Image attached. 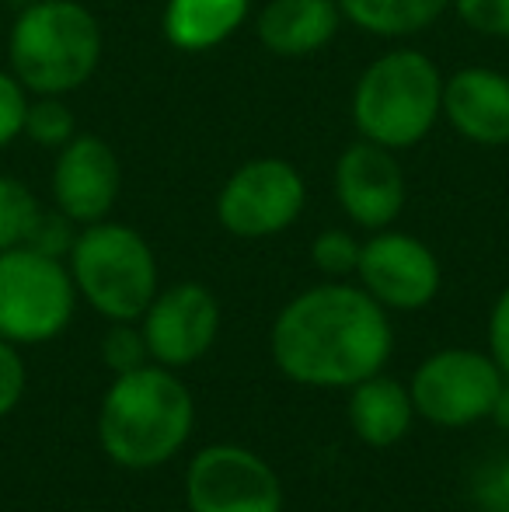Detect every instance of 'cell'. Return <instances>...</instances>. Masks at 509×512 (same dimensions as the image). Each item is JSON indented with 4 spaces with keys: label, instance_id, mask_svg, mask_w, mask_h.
<instances>
[{
    "label": "cell",
    "instance_id": "obj_1",
    "mask_svg": "<svg viewBox=\"0 0 509 512\" xmlns=\"http://www.w3.org/2000/svg\"><path fill=\"white\" fill-rule=\"evenodd\" d=\"M391 352V324L367 290L328 283L300 293L272 328V356L307 387H356Z\"/></svg>",
    "mask_w": 509,
    "mask_h": 512
},
{
    "label": "cell",
    "instance_id": "obj_2",
    "mask_svg": "<svg viewBox=\"0 0 509 512\" xmlns=\"http://www.w3.org/2000/svg\"><path fill=\"white\" fill-rule=\"evenodd\" d=\"M192 398L168 370L140 366L109 387L98 415V439L123 467H157L182 450L192 432Z\"/></svg>",
    "mask_w": 509,
    "mask_h": 512
},
{
    "label": "cell",
    "instance_id": "obj_3",
    "mask_svg": "<svg viewBox=\"0 0 509 512\" xmlns=\"http://www.w3.org/2000/svg\"><path fill=\"white\" fill-rule=\"evenodd\" d=\"M102 60L98 21L74 0H39L11 28V67L32 95H67Z\"/></svg>",
    "mask_w": 509,
    "mask_h": 512
},
{
    "label": "cell",
    "instance_id": "obj_4",
    "mask_svg": "<svg viewBox=\"0 0 509 512\" xmlns=\"http://www.w3.org/2000/svg\"><path fill=\"white\" fill-rule=\"evenodd\" d=\"M443 112V77L415 49L387 53L370 63L353 95V119L363 140L387 150L419 143Z\"/></svg>",
    "mask_w": 509,
    "mask_h": 512
},
{
    "label": "cell",
    "instance_id": "obj_5",
    "mask_svg": "<svg viewBox=\"0 0 509 512\" xmlns=\"http://www.w3.org/2000/svg\"><path fill=\"white\" fill-rule=\"evenodd\" d=\"M74 283L98 314L112 321H136L157 297V265L147 241L123 223H88L77 234Z\"/></svg>",
    "mask_w": 509,
    "mask_h": 512
},
{
    "label": "cell",
    "instance_id": "obj_6",
    "mask_svg": "<svg viewBox=\"0 0 509 512\" xmlns=\"http://www.w3.org/2000/svg\"><path fill=\"white\" fill-rule=\"evenodd\" d=\"M74 314V279L42 251L18 244L0 251V335L11 342H46Z\"/></svg>",
    "mask_w": 509,
    "mask_h": 512
},
{
    "label": "cell",
    "instance_id": "obj_7",
    "mask_svg": "<svg viewBox=\"0 0 509 512\" xmlns=\"http://www.w3.org/2000/svg\"><path fill=\"white\" fill-rule=\"evenodd\" d=\"M503 391L496 359L471 349H447L429 356L412 380V405L436 425H471L489 418Z\"/></svg>",
    "mask_w": 509,
    "mask_h": 512
},
{
    "label": "cell",
    "instance_id": "obj_8",
    "mask_svg": "<svg viewBox=\"0 0 509 512\" xmlns=\"http://www.w3.org/2000/svg\"><path fill=\"white\" fill-rule=\"evenodd\" d=\"M192 512H283L276 471L241 446H206L185 474Z\"/></svg>",
    "mask_w": 509,
    "mask_h": 512
},
{
    "label": "cell",
    "instance_id": "obj_9",
    "mask_svg": "<svg viewBox=\"0 0 509 512\" xmlns=\"http://www.w3.org/2000/svg\"><path fill=\"white\" fill-rule=\"evenodd\" d=\"M304 209L297 168L276 157L248 161L231 175L217 199V216L238 237H269L286 230Z\"/></svg>",
    "mask_w": 509,
    "mask_h": 512
},
{
    "label": "cell",
    "instance_id": "obj_10",
    "mask_svg": "<svg viewBox=\"0 0 509 512\" xmlns=\"http://www.w3.org/2000/svg\"><path fill=\"white\" fill-rule=\"evenodd\" d=\"M220 328V307L199 283H178L150 300L143 338L147 352L164 366H189L213 345Z\"/></svg>",
    "mask_w": 509,
    "mask_h": 512
},
{
    "label": "cell",
    "instance_id": "obj_11",
    "mask_svg": "<svg viewBox=\"0 0 509 512\" xmlns=\"http://www.w3.org/2000/svg\"><path fill=\"white\" fill-rule=\"evenodd\" d=\"M360 279L381 307H426L440 290V265L433 251L408 234H377L360 251Z\"/></svg>",
    "mask_w": 509,
    "mask_h": 512
},
{
    "label": "cell",
    "instance_id": "obj_12",
    "mask_svg": "<svg viewBox=\"0 0 509 512\" xmlns=\"http://www.w3.org/2000/svg\"><path fill=\"white\" fill-rule=\"evenodd\" d=\"M339 203L360 227H387L405 206V178L394 154L374 140L353 143L335 164Z\"/></svg>",
    "mask_w": 509,
    "mask_h": 512
},
{
    "label": "cell",
    "instance_id": "obj_13",
    "mask_svg": "<svg viewBox=\"0 0 509 512\" xmlns=\"http://www.w3.org/2000/svg\"><path fill=\"white\" fill-rule=\"evenodd\" d=\"M53 196L63 216L98 223L119 196V161L98 136H74L63 143L53 168Z\"/></svg>",
    "mask_w": 509,
    "mask_h": 512
},
{
    "label": "cell",
    "instance_id": "obj_14",
    "mask_svg": "<svg viewBox=\"0 0 509 512\" xmlns=\"http://www.w3.org/2000/svg\"><path fill=\"white\" fill-rule=\"evenodd\" d=\"M443 115L471 143H509V77L485 67L457 70L443 84Z\"/></svg>",
    "mask_w": 509,
    "mask_h": 512
},
{
    "label": "cell",
    "instance_id": "obj_15",
    "mask_svg": "<svg viewBox=\"0 0 509 512\" xmlns=\"http://www.w3.org/2000/svg\"><path fill=\"white\" fill-rule=\"evenodd\" d=\"M339 28V0H269L258 14V39L276 56H307Z\"/></svg>",
    "mask_w": 509,
    "mask_h": 512
},
{
    "label": "cell",
    "instance_id": "obj_16",
    "mask_svg": "<svg viewBox=\"0 0 509 512\" xmlns=\"http://www.w3.org/2000/svg\"><path fill=\"white\" fill-rule=\"evenodd\" d=\"M412 394L401 384L387 377H367L353 387V401H349V418L353 429L363 443L370 446H391L412 425Z\"/></svg>",
    "mask_w": 509,
    "mask_h": 512
},
{
    "label": "cell",
    "instance_id": "obj_17",
    "mask_svg": "<svg viewBox=\"0 0 509 512\" xmlns=\"http://www.w3.org/2000/svg\"><path fill=\"white\" fill-rule=\"evenodd\" d=\"M248 18V0H168L164 35L178 49H213Z\"/></svg>",
    "mask_w": 509,
    "mask_h": 512
},
{
    "label": "cell",
    "instance_id": "obj_18",
    "mask_svg": "<svg viewBox=\"0 0 509 512\" xmlns=\"http://www.w3.org/2000/svg\"><path fill=\"white\" fill-rule=\"evenodd\" d=\"M447 4L450 0H339V11L367 32L401 39L433 25Z\"/></svg>",
    "mask_w": 509,
    "mask_h": 512
},
{
    "label": "cell",
    "instance_id": "obj_19",
    "mask_svg": "<svg viewBox=\"0 0 509 512\" xmlns=\"http://www.w3.org/2000/svg\"><path fill=\"white\" fill-rule=\"evenodd\" d=\"M39 213L42 209L25 185L0 175V251L25 244Z\"/></svg>",
    "mask_w": 509,
    "mask_h": 512
},
{
    "label": "cell",
    "instance_id": "obj_20",
    "mask_svg": "<svg viewBox=\"0 0 509 512\" xmlns=\"http://www.w3.org/2000/svg\"><path fill=\"white\" fill-rule=\"evenodd\" d=\"M25 133L39 147H63L74 140V112L60 102V95H39V102L28 105Z\"/></svg>",
    "mask_w": 509,
    "mask_h": 512
},
{
    "label": "cell",
    "instance_id": "obj_21",
    "mask_svg": "<svg viewBox=\"0 0 509 512\" xmlns=\"http://www.w3.org/2000/svg\"><path fill=\"white\" fill-rule=\"evenodd\" d=\"M360 244L346 234V230H325L314 241V265L325 276H349L360 269Z\"/></svg>",
    "mask_w": 509,
    "mask_h": 512
},
{
    "label": "cell",
    "instance_id": "obj_22",
    "mask_svg": "<svg viewBox=\"0 0 509 512\" xmlns=\"http://www.w3.org/2000/svg\"><path fill=\"white\" fill-rule=\"evenodd\" d=\"M143 356H150V352H147V338H143L140 331H133L126 321L109 328V335H105V342H102V359L109 370H116L119 377L133 373L143 366Z\"/></svg>",
    "mask_w": 509,
    "mask_h": 512
},
{
    "label": "cell",
    "instance_id": "obj_23",
    "mask_svg": "<svg viewBox=\"0 0 509 512\" xmlns=\"http://www.w3.org/2000/svg\"><path fill=\"white\" fill-rule=\"evenodd\" d=\"M468 28L492 39H509V0H454Z\"/></svg>",
    "mask_w": 509,
    "mask_h": 512
},
{
    "label": "cell",
    "instance_id": "obj_24",
    "mask_svg": "<svg viewBox=\"0 0 509 512\" xmlns=\"http://www.w3.org/2000/svg\"><path fill=\"white\" fill-rule=\"evenodd\" d=\"M25 115H28V98L21 81L0 74V147H7L14 136L25 133Z\"/></svg>",
    "mask_w": 509,
    "mask_h": 512
},
{
    "label": "cell",
    "instance_id": "obj_25",
    "mask_svg": "<svg viewBox=\"0 0 509 512\" xmlns=\"http://www.w3.org/2000/svg\"><path fill=\"white\" fill-rule=\"evenodd\" d=\"M74 230H70V216H53V213H39L32 234H28V248L42 251L49 258H60L63 251L74 248Z\"/></svg>",
    "mask_w": 509,
    "mask_h": 512
},
{
    "label": "cell",
    "instance_id": "obj_26",
    "mask_svg": "<svg viewBox=\"0 0 509 512\" xmlns=\"http://www.w3.org/2000/svg\"><path fill=\"white\" fill-rule=\"evenodd\" d=\"M475 499L485 512H509V457H499L489 467H482Z\"/></svg>",
    "mask_w": 509,
    "mask_h": 512
},
{
    "label": "cell",
    "instance_id": "obj_27",
    "mask_svg": "<svg viewBox=\"0 0 509 512\" xmlns=\"http://www.w3.org/2000/svg\"><path fill=\"white\" fill-rule=\"evenodd\" d=\"M25 394V363L7 342H0V415H7Z\"/></svg>",
    "mask_w": 509,
    "mask_h": 512
},
{
    "label": "cell",
    "instance_id": "obj_28",
    "mask_svg": "<svg viewBox=\"0 0 509 512\" xmlns=\"http://www.w3.org/2000/svg\"><path fill=\"white\" fill-rule=\"evenodd\" d=\"M489 345H492V359L499 363V370L509 373V290L499 297L496 310H492Z\"/></svg>",
    "mask_w": 509,
    "mask_h": 512
},
{
    "label": "cell",
    "instance_id": "obj_29",
    "mask_svg": "<svg viewBox=\"0 0 509 512\" xmlns=\"http://www.w3.org/2000/svg\"><path fill=\"white\" fill-rule=\"evenodd\" d=\"M492 418H496L499 425L509 432V380H503V391H499L496 398V408H492Z\"/></svg>",
    "mask_w": 509,
    "mask_h": 512
}]
</instances>
